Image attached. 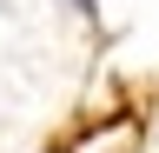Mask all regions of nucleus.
<instances>
[{"mask_svg":"<svg viewBox=\"0 0 159 153\" xmlns=\"http://www.w3.org/2000/svg\"><path fill=\"white\" fill-rule=\"evenodd\" d=\"M80 7H86V0H80Z\"/></svg>","mask_w":159,"mask_h":153,"instance_id":"nucleus-2","label":"nucleus"},{"mask_svg":"<svg viewBox=\"0 0 159 153\" xmlns=\"http://www.w3.org/2000/svg\"><path fill=\"white\" fill-rule=\"evenodd\" d=\"M53 153H66V146H53Z\"/></svg>","mask_w":159,"mask_h":153,"instance_id":"nucleus-1","label":"nucleus"}]
</instances>
